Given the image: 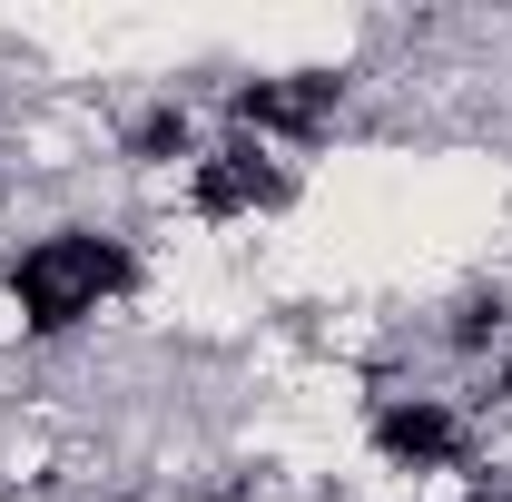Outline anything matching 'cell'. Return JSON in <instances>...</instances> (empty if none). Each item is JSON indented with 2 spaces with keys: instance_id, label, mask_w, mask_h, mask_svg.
Segmentation results:
<instances>
[{
  "instance_id": "obj_1",
  "label": "cell",
  "mask_w": 512,
  "mask_h": 502,
  "mask_svg": "<svg viewBox=\"0 0 512 502\" xmlns=\"http://www.w3.org/2000/svg\"><path fill=\"white\" fill-rule=\"evenodd\" d=\"M0 276H10V296L30 315L40 355H60V345H79V335H99V325H119V315L138 306L148 247H138V227H119V217L60 207V217H40V227L10 237Z\"/></svg>"
}]
</instances>
